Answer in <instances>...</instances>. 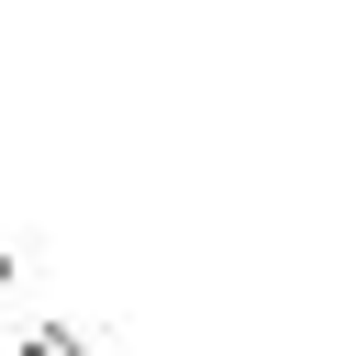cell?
Listing matches in <instances>:
<instances>
[{
    "label": "cell",
    "mask_w": 356,
    "mask_h": 356,
    "mask_svg": "<svg viewBox=\"0 0 356 356\" xmlns=\"http://www.w3.org/2000/svg\"><path fill=\"white\" fill-rule=\"evenodd\" d=\"M22 356H89V345H78L67 323H33V334H22Z\"/></svg>",
    "instance_id": "cell-1"
}]
</instances>
